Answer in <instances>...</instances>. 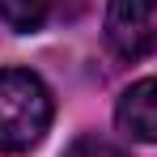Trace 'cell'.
Here are the masks:
<instances>
[{
    "label": "cell",
    "mask_w": 157,
    "mask_h": 157,
    "mask_svg": "<svg viewBox=\"0 0 157 157\" xmlns=\"http://www.w3.org/2000/svg\"><path fill=\"white\" fill-rule=\"evenodd\" d=\"M51 128V89L26 68H0V153H26Z\"/></svg>",
    "instance_id": "6da1fadb"
},
{
    "label": "cell",
    "mask_w": 157,
    "mask_h": 157,
    "mask_svg": "<svg viewBox=\"0 0 157 157\" xmlns=\"http://www.w3.org/2000/svg\"><path fill=\"white\" fill-rule=\"evenodd\" d=\"M106 38L123 59H144L157 51V0H110Z\"/></svg>",
    "instance_id": "7a4b0ae2"
},
{
    "label": "cell",
    "mask_w": 157,
    "mask_h": 157,
    "mask_svg": "<svg viewBox=\"0 0 157 157\" xmlns=\"http://www.w3.org/2000/svg\"><path fill=\"white\" fill-rule=\"evenodd\" d=\"M119 128L128 132L132 140H144V144H157V77L136 81L128 94L119 98V110H115Z\"/></svg>",
    "instance_id": "3957f363"
},
{
    "label": "cell",
    "mask_w": 157,
    "mask_h": 157,
    "mask_svg": "<svg viewBox=\"0 0 157 157\" xmlns=\"http://www.w3.org/2000/svg\"><path fill=\"white\" fill-rule=\"evenodd\" d=\"M81 9L85 0H0V21L9 30L34 34L51 21H72Z\"/></svg>",
    "instance_id": "277c9868"
},
{
    "label": "cell",
    "mask_w": 157,
    "mask_h": 157,
    "mask_svg": "<svg viewBox=\"0 0 157 157\" xmlns=\"http://www.w3.org/2000/svg\"><path fill=\"white\" fill-rule=\"evenodd\" d=\"M68 157H128L119 144H110V140H102V136H81L77 144L68 149Z\"/></svg>",
    "instance_id": "5b68a950"
}]
</instances>
